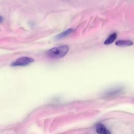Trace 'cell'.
Returning <instances> with one entry per match:
<instances>
[{
	"instance_id": "cell-4",
	"label": "cell",
	"mask_w": 134,
	"mask_h": 134,
	"mask_svg": "<svg viewBox=\"0 0 134 134\" xmlns=\"http://www.w3.org/2000/svg\"><path fill=\"white\" fill-rule=\"evenodd\" d=\"M115 44L118 47H128L132 46L133 42L129 40H120L116 41Z\"/></svg>"
},
{
	"instance_id": "cell-5",
	"label": "cell",
	"mask_w": 134,
	"mask_h": 134,
	"mask_svg": "<svg viewBox=\"0 0 134 134\" xmlns=\"http://www.w3.org/2000/svg\"><path fill=\"white\" fill-rule=\"evenodd\" d=\"M96 132L99 134H110V131L102 124H98L96 126Z\"/></svg>"
},
{
	"instance_id": "cell-3",
	"label": "cell",
	"mask_w": 134,
	"mask_h": 134,
	"mask_svg": "<svg viewBox=\"0 0 134 134\" xmlns=\"http://www.w3.org/2000/svg\"><path fill=\"white\" fill-rule=\"evenodd\" d=\"M122 92V88L121 87H116L107 92L105 95L107 97H113L116 96Z\"/></svg>"
},
{
	"instance_id": "cell-8",
	"label": "cell",
	"mask_w": 134,
	"mask_h": 134,
	"mask_svg": "<svg viewBox=\"0 0 134 134\" xmlns=\"http://www.w3.org/2000/svg\"><path fill=\"white\" fill-rule=\"evenodd\" d=\"M3 20V17L2 16H0V23H1Z\"/></svg>"
},
{
	"instance_id": "cell-7",
	"label": "cell",
	"mask_w": 134,
	"mask_h": 134,
	"mask_svg": "<svg viewBox=\"0 0 134 134\" xmlns=\"http://www.w3.org/2000/svg\"><path fill=\"white\" fill-rule=\"evenodd\" d=\"M73 30L72 29H68L66 30H65V31H63V32L60 33L59 35H58L57 36V38L60 39L63 37H64L66 36L67 35L72 33L73 32Z\"/></svg>"
},
{
	"instance_id": "cell-1",
	"label": "cell",
	"mask_w": 134,
	"mask_h": 134,
	"mask_svg": "<svg viewBox=\"0 0 134 134\" xmlns=\"http://www.w3.org/2000/svg\"><path fill=\"white\" fill-rule=\"evenodd\" d=\"M68 51L69 47L67 46H61L51 49L48 51L47 55L50 58L58 59L63 57Z\"/></svg>"
},
{
	"instance_id": "cell-2",
	"label": "cell",
	"mask_w": 134,
	"mask_h": 134,
	"mask_svg": "<svg viewBox=\"0 0 134 134\" xmlns=\"http://www.w3.org/2000/svg\"><path fill=\"white\" fill-rule=\"evenodd\" d=\"M34 59L28 57H22L18 58L15 62L12 63V66H25L34 62Z\"/></svg>"
},
{
	"instance_id": "cell-6",
	"label": "cell",
	"mask_w": 134,
	"mask_h": 134,
	"mask_svg": "<svg viewBox=\"0 0 134 134\" xmlns=\"http://www.w3.org/2000/svg\"><path fill=\"white\" fill-rule=\"evenodd\" d=\"M117 37V34L116 33H113L112 34H111L108 38L107 39L104 41V44H111V43H113L115 40L116 39Z\"/></svg>"
}]
</instances>
